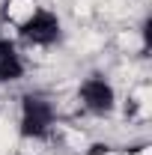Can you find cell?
Segmentation results:
<instances>
[{"label":"cell","mask_w":152,"mask_h":155,"mask_svg":"<svg viewBox=\"0 0 152 155\" xmlns=\"http://www.w3.org/2000/svg\"><path fill=\"white\" fill-rule=\"evenodd\" d=\"M57 125V110L45 96H24L21 101V134L27 140H42L54 131Z\"/></svg>","instance_id":"cell-1"},{"label":"cell","mask_w":152,"mask_h":155,"mask_svg":"<svg viewBox=\"0 0 152 155\" xmlns=\"http://www.w3.org/2000/svg\"><path fill=\"white\" fill-rule=\"evenodd\" d=\"M18 36L24 39V42H30V45L48 48V45H54V42L63 36V24H60L57 12H51V9L39 6L36 12H33V15L18 27Z\"/></svg>","instance_id":"cell-2"},{"label":"cell","mask_w":152,"mask_h":155,"mask_svg":"<svg viewBox=\"0 0 152 155\" xmlns=\"http://www.w3.org/2000/svg\"><path fill=\"white\" fill-rule=\"evenodd\" d=\"M78 98H81V107L87 110V114H93V116H104V114H111L114 110V104H116V93H114V87L104 81V78H87L81 87H78Z\"/></svg>","instance_id":"cell-3"},{"label":"cell","mask_w":152,"mask_h":155,"mask_svg":"<svg viewBox=\"0 0 152 155\" xmlns=\"http://www.w3.org/2000/svg\"><path fill=\"white\" fill-rule=\"evenodd\" d=\"M24 75V60H21L18 48L9 42V39L0 36V81H18Z\"/></svg>","instance_id":"cell-4"},{"label":"cell","mask_w":152,"mask_h":155,"mask_svg":"<svg viewBox=\"0 0 152 155\" xmlns=\"http://www.w3.org/2000/svg\"><path fill=\"white\" fill-rule=\"evenodd\" d=\"M36 9H39L36 0H6V6H3V18L9 21V27L18 30V27L30 18Z\"/></svg>","instance_id":"cell-5"}]
</instances>
